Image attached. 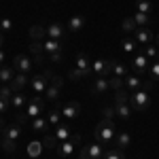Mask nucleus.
Segmentation results:
<instances>
[{"instance_id":"obj_1","label":"nucleus","mask_w":159,"mask_h":159,"mask_svg":"<svg viewBox=\"0 0 159 159\" xmlns=\"http://www.w3.org/2000/svg\"><path fill=\"white\" fill-rule=\"evenodd\" d=\"M96 138H98L100 144L108 148L115 144V138H117V127H115V121H108V119H102V121L96 125Z\"/></svg>"},{"instance_id":"obj_2","label":"nucleus","mask_w":159,"mask_h":159,"mask_svg":"<svg viewBox=\"0 0 159 159\" xmlns=\"http://www.w3.org/2000/svg\"><path fill=\"white\" fill-rule=\"evenodd\" d=\"M129 102H132V108L134 110L142 112V110H147L151 106V96H148V91H144V89H138V91H132L129 93Z\"/></svg>"},{"instance_id":"obj_3","label":"nucleus","mask_w":159,"mask_h":159,"mask_svg":"<svg viewBox=\"0 0 159 159\" xmlns=\"http://www.w3.org/2000/svg\"><path fill=\"white\" fill-rule=\"evenodd\" d=\"M51 76H53V72H51V70H45V72L36 74L34 79H30V87H32V91L43 96V93L47 91L49 83H51Z\"/></svg>"},{"instance_id":"obj_4","label":"nucleus","mask_w":159,"mask_h":159,"mask_svg":"<svg viewBox=\"0 0 159 159\" xmlns=\"http://www.w3.org/2000/svg\"><path fill=\"white\" fill-rule=\"evenodd\" d=\"M79 142H81V136H79V134H72L68 140L60 142V144H57V148H55L57 157H68V155H72V153H74V147H76Z\"/></svg>"},{"instance_id":"obj_5","label":"nucleus","mask_w":159,"mask_h":159,"mask_svg":"<svg viewBox=\"0 0 159 159\" xmlns=\"http://www.w3.org/2000/svg\"><path fill=\"white\" fill-rule=\"evenodd\" d=\"M43 108H45V100L40 98V93H34V96L30 98V104L25 106V115H28V119H36V117H40Z\"/></svg>"},{"instance_id":"obj_6","label":"nucleus","mask_w":159,"mask_h":159,"mask_svg":"<svg viewBox=\"0 0 159 159\" xmlns=\"http://www.w3.org/2000/svg\"><path fill=\"white\" fill-rule=\"evenodd\" d=\"M106 153V147L100 144V142H93V144H87L85 148H81V159H102Z\"/></svg>"},{"instance_id":"obj_7","label":"nucleus","mask_w":159,"mask_h":159,"mask_svg":"<svg viewBox=\"0 0 159 159\" xmlns=\"http://www.w3.org/2000/svg\"><path fill=\"white\" fill-rule=\"evenodd\" d=\"M61 85H64V79L61 76H51V83L49 87H47V91H45V100H49V102H53V100H57L60 98V89Z\"/></svg>"},{"instance_id":"obj_8","label":"nucleus","mask_w":159,"mask_h":159,"mask_svg":"<svg viewBox=\"0 0 159 159\" xmlns=\"http://www.w3.org/2000/svg\"><path fill=\"white\" fill-rule=\"evenodd\" d=\"M13 68H15V72L28 74L32 68H34V61L30 60L28 55H15V57H13Z\"/></svg>"},{"instance_id":"obj_9","label":"nucleus","mask_w":159,"mask_h":159,"mask_svg":"<svg viewBox=\"0 0 159 159\" xmlns=\"http://www.w3.org/2000/svg\"><path fill=\"white\" fill-rule=\"evenodd\" d=\"M91 72H96L98 76H108V72H112V60H93L91 61Z\"/></svg>"},{"instance_id":"obj_10","label":"nucleus","mask_w":159,"mask_h":159,"mask_svg":"<svg viewBox=\"0 0 159 159\" xmlns=\"http://www.w3.org/2000/svg\"><path fill=\"white\" fill-rule=\"evenodd\" d=\"M134 40L138 43V45L147 47V45H151V43H153V32H151L148 28H138V30L134 32Z\"/></svg>"},{"instance_id":"obj_11","label":"nucleus","mask_w":159,"mask_h":159,"mask_svg":"<svg viewBox=\"0 0 159 159\" xmlns=\"http://www.w3.org/2000/svg\"><path fill=\"white\" fill-rule=\"evenodd\" d=\"M60 110H61V115H64L66 119H76V117L81 115V104H79V102H68V104H64Z\"/></svg>"},{"instance_id":"obj_12","label":"nucleus","mask_w":159,"mask_h":159,"mask_svg":"<svg viewBox=\"0 0 159 159\" xmlns=\"http://www.w3.org/2000/svg\"><path fill=\"white\" fill-rule=\"evenodd\" d=\"M108 89H110L108 79H106V76H98V79L93 81V85H91V93H93V96H102V93H106Z\"/></svg>"},{"instance_id":"obj_13","label":"nucleus","mask_w":159,"mask_h":159,"mask_svg":"<svg viewBox=\"0 0 159 159\" xmlns=\"http://www.w3.org/2000/svg\"><path fill=\"white\" fill-rule=\"evenodd\" d=\"M9 85L13 87V91L17 93V91H21L25 85H30V79H28V74H24V72H17L15 74V79H13Z\"/></svg>"},{"instance_id":"obj_14","label":"nucleus","mask_w":159,"mask_h":159,"mask_svg":"<svg viewBox=\"0 0 159 159\" xmlns=\"http://www.w3.org/2000/svg\"><path fill=\"white\" fill-rule=\"evenodd\" d=\"M64 36H66V30H64L60 24H49L47 25V38H53V40H60L61 43Z\"/></svg>"},{"instance_id":"obj_15","label":"nucleus","mask_w":159,"mask_h":159,"mask_svg":"<svg viewBox=\"0 0 159 159\" xmlns=\"http://www.w3.org/2000/svg\"><path fill=\"white\" fill-rule=\"evenodd\" d=\"M132 66H134L136 72H144V70H148V57L144 53H136L134 60H132Z\"/></svg>"},{"instance_id":"obj_16","label":"nucleus","mask_w":159,"mask_h":159,"mask_svg":"<svg viewBox=\"0 0 159 159\" xmlns=\"http://www.w3.org/2000/svg\"><path fill=\"white\" fill-rule=\"evenodd\" d=\"M129 144H132V136H129V132H117V138H115V144H112V147L125 151V148H129Z\"/></svg>"},{"instance_id":"obj_17","label":"nucleus","mask_w":159,"mask_h":159,"mask_svg":"<svg viewBox=\"0 0 159 159\" xmlns=\"http://www.w3.org/2000/svg\"><path fill=\"white\" fill-rule=\"evenodd\" d=\"M87 19L83 17V15H72L70 19H68V30L70 32H81L83 28H85Z\"/></svg>"},{"instance_id":"obj_18","label":"nucleus","mask_w":159,"mask_h":159,"mask_svg":"<svg viewBox=\"0 0 159 159\" xmlns=\"http://www.w3.org/2000/svg\"><path fill=\"white\" fill-rule=\"evenodd\" d=\"M2 134H4V138H7V140H15V142H17V138L21 136V125H19V123L7 125V127L2 129Z\"/></svg>"},{"instance_id":"obj_19","label":"nucleus","mask_w":159,"mask_h":159,"mask_svg":"<svg viewBox=\"0 0 159 159\" xmlns=\"http://www.w3.org/2000/svg\"><path fill=\"white\" fill-rule=\"evenodd\" d=\"M70 136H72V129H70L66 123H60V125L55 127V136H53V138H55L57 144H60V142H64V140H68Z\"/></svg>"},{"instance_id":"obj_20","label":"nucleus","mask_w":159,"mask_h":159,"mask_svg":"<svg viewBox=\"0 0 159 159\" xmlns=\"http://www.w3.org/2000/svg\"><path fill=\"white\" fill-rule=\"evenodd\" d=\"M30 51L34 53V64H40V61L45 60V47H43V43H40V40H32Z\"/></svg>"},{"instance_id":"obj_21","label":"nucleus","mask_w":159,"mask_h":159,"mask_svg":"<svg viewBox=\"0 0 159 159\" xmlns=\"http://www.w3.org/2000/svg\"><path fill=\"white\" fill-rule=\"evenodd\" d=\"M15 68H13V66H7V64H4V66H0V81H2V83H4V85H9V83H11L13 79H15Z\"/></svg>"},{"instance_id":"obj_22","label":"nucleus","mask_w":159,"mask_h":159,"mask_svg":"<svg viewBox=\"0 0 159 159\" xmlns=\"http://www.w3.org/2000/svg\"><path fill=\"white\" fill-rule=\"evenodd\" d=\"M30 38H32V40H40V43H43V40H47V28H45V25H32V28H30Z\"/></svg>"},{"instance_id":"obj_23","label":"nucleus","mask_w":159,"mask_h":159,"mask_svg":"<svg viewBox=\"0 0 159 159\" xmlns=\"http://www.w3.org/2000/svg\"><path fill=\"white\" fill-rule=\"evenodd\" d=\"M74 68H81V70H91V57L87 53H79L76 60H74Z\"/></svg>"},{"instance_id":"obj_24","label":"nucleus","mask_w":159,"mask_h":159,"mask_svg":"<svg viewBox=\"0 0 159 159\" xmlns=\"http://www.w3.org/2000/svg\"><path fill=\"white\" fill-rule=\"evenodd\" d=\"M43 47H45V53L49 55V53L61 51V43L60 40H53V38H47V40H43Z\"/></svg>"},{"instance_id":"obj_25","label":"nucleus","mask_w":159,"mask_h":159,"mask_svg":"<svg viewBox=\"0 0 159 159\" xmlns=\"http://www.w3.org/2000/svg\"><path fill=\"white\" fill-rule=\"evenodd\" d=\"M25 102H28V98H25L21 91H17V93H13V98H11V106L15 110H24L25 106Z\"/></svg>"},{"instance_id":"obj_26","label":"nucleus","mask_w":159,"mask_h":159,"mask_svg":"<svg viewBox=\"0 0 159 159\" xmlns=\"http://www.w3.org/2000/svg\"><path fill=\"white\" fill-rule=\"evenodd\" d=\"M125 89H129V91H138V89H142V81H140L138 76H134V74H132V76L127 74V76H125Z\"/></svg>"},{"instance_id":"obj_27","label":"nucleus","mask_w":159,"mask_h":159,"mask_svg":"<svg viewBox=\"0 0 159 159\" xmlns=\"http://www.w3.org/2000/svg\"><path fill=\"white\" fill-rule=\"evenodd\" d=\"M132 17H134V21H136L138 28H148V24H151V15H147V13H138L136 11Z\"/></svg>"},{"instance_id":"obj_28","label":"nucleus","mask_w":159,"mask_h":159,"mask_svg":"<svg viewBox=\"0 0 159 159\" xmlns=\"http://www.w3.org/2000/svg\"><path fill=\"white\" fill-rule=\"evenodd\" d=\"M32 129L34 132H47L49 129V121L45 117H36V119H32Z\"/></svg>"},{"instance_id":"obj_29","label":"nucleus","mask_w":159,"mask_h":159,"mask_svg":"<svg viewBox=\"0 0 159 159\" xmlns=\"http://www.w3.org/2000/svg\"><path fill=\"white\" fill-rule=\"evenodd\" d=\"M61 117H64V115H61V110H60V108H53L49 115H47V121H49V125L57 127V125L61 123Z\"/></svg>"},{"instance_id":"obj_30","label":"nucleus","mask_w":159,"mask_h":159,"mask_svg":"<svg viewBox=\"0 0 159 159\" xmlns=\"http://www.w3.org/2000/svg\"><path fill=\"white\" fill-rule=\"evenodd\" d=\"M121 28H123V32H125V34H134L136 30H138L134 17H125V19L121 21Z\"/></svg>"},{"instance_id":"obj_31","label":"nucleus","mask_w":159,"mask_h":159,"mask_svg":"<svg viewBox=\"0 0 159 159\" xmlns=\"http://www.w3.org/2000/svg\"><path fill=\"white\" fill-rule=\"evenodd\" d=\"M115 110H117V117H121V119H129L132 117V108H129V104H115Z\"/></svg>"},{"instance_id":"obj_32","label":"nucleus","mask_w":159,"mask_h":159,"mask_svg":"<svg viewBox=\"0 0 159 159\" xmlns=\"http://www.w3.org/2000/svg\"><path fill=\"white\" fill-rule=\"evenodd\" d=\"M102 159H125V155H123L121 148L110 147V148H106V153H104V157H102Z\"/></svg>"},{"instance_id":"obj_33","label":"nucleus","mask_w":159,"mask_h":159,"mask_svg":"<svg viewBox=\"0 0 159 159\" xmlns=\"http://www.w3.org/2000/svg\"><path fill=\"white\" fill-rule=\"evenodd\" d=\"M136 11L138 13H151L153 11V2L151 0H136Z\"/></svg>"},{"instance_id":"obj_34","label":"nucleus","mask_w":159,"mask_h":159,"mask_svg":"<svg viewBox=\"0 0 159 159\" xmlns=\"http://www.w3.org/2000/svg\"><path fill=\"white\" fill-rule=\"evenodd\" d=\"M129 102V91L127 89H117L115 91V104H127Z\"/></svg>"},{"instance_id":"obj_35","label":"nucleus","mask_w":159,"mask_h":159,"mask_svg":"<svg viewBox=\"0 0 159 159\" xmlns=\"http://www.w3.org/2000/svg\"><path fill=\"white\" fill-rule=\"evenodd\" d=\"M112 74L125 79V76H127V66H123V64H119L117 60H112Z\"/></svg>"},{"instance_id":"obj_36","label":"nucleus","mask_w":159,"mask_h":159,"mask_svg":"<svg viewBox=\"0 0 159 159\" xmlns=\"http://www.w3.org/2000/svg\"><path fill=\"white\" fill-rule=\"evenodd\" d=\"M91 74V70H81V68H72L70 72H68V76L72 79V81H81V79H85V76H89Z\"/></svg>"},{"instance_id":"obj_37","label":"nucleus","mask_w":159,"mask_h":159,"mask_svg":"<svg viewBox=\"0 0 159 159\" xmlns=\"http://www.w3.org/2000/svg\"><path fill=\"white\" fill-rule=\"evenodd\" d=\"M108 85H110V89H115V91H117V89H123V87H125V79L112 74V76H108Z\"/></svg>"},{"instance_id":"obj_38","label":"nucleus","mask_w":159,"mask_h":159,"mask_svg":"<svg viewBox=\"0 0 159 159\" xmlns=\"http://www.w3.org/2000/svg\"><path fill=\"white\" fill-rule=\"evenodd\" d=\"M136 45H138V43H136L134 38H123V40H121V47H123V51H125V53H134V51H136Z\"/></svg>"},{"instance_id":"obj_39","label":"nucleus","mask_w":159,"mask_h":159,"mask_svg":"<svg viewBox=\"0 0 159 159\" xmlns=\"http://www.w3.org/2000/svg\"><path fill=\"white\" fill-rule=\"evenodd\" d=\"M13 93H15V91H13V87H11V85H2V87H0V98H2V100H7L9 104H11Z\"/></svg>"},{"instance_id":"obj_40","label":"nucleus","mask_w":159,"mask_h":159,"mask_svg":"<svg viewBox=\"0 0 159 159\" xmlns=\"http://www.w3.org/2000/svg\"><path fill=\"white\" fill-rule=\"evenodd\" d=\"M144 55H147L148 60H155V57H159V49L153 45V43H151V45H147V47H144Z\"/></svg>"},{"instance_id":"obj_41","label":"nucleus","mask_w":159,"mask_h":159,"mask_svg":"<svg viewBox=\"0 0 159 159\" xmlns=\"http://www.w3.org/2000/svg\"><path fill=\"white\" fill-rule=\"evenodd\" d=\"M148 79L159 81V60L155 61V64H151V66H148Z\"/></svg>"},{"instance_id":"obj_42","label":"nucleus","mask_w":159,"mask_h":159,"mask_svg":"<svg viewBox=\"0 0 159 159\" xmlns=\"http://www.w3.org/2000/svg\"><path fill=\"white\" fill-rule=\"evenodd\" d=\"M2 148H4L7 153H15L17 142H15V140H7V138H2Z\"/></svg>"},{"instance_id":"obj_43","label":"nucleus","mask_w":159,"mask_h":159,"mask_svg":"<svg viewBox=\"0 0 159 159\" xmlns=\"http://www.w3.org/2000/svg\"><path fill=\"white\" fill-rule=\"evenodd\" d=\"M102 115H104V119H108V121H112V119L117 117V110H115V106H106V108L102 110Z\"/></svg>"},{"instance_id":"obj_44","label":"nucleus","mask_w":159,"mask_h":159,"mask_svg":"<svg viewBox=\"0 0 159 159\" xmlns=\"http://www.w3.org/2000/svg\"><path fill=\"white\" fill-rule=\"evenodd\" d=\"M0 30H7V32L13 30V21L9 19V17H2V19H0Z\"/></svg>"},{"instance_id":"obj_45","label":"nucleus","mask_w":159,"mask_h":159,"mask_svg":"<svg viewBox=\"0 0 159 159\" xmlns=\"http://www.w3.org/2000/svg\"><path fill=\"white\" fill-rule=\"evenodd\" d=\"M40 151H43V144H40V142H32V144H30V155H32V157H36Z\"/></svg>"},{"instance_id":"obj_46","label":"nucleus","mask_w":159,"mask_h":159,"mask_svg":"<svg viewBox=\"0 0 159 159\" xmlns=\"http://www.w3.org/2000/svg\"><path fill=\"white\" fill-rule=\"evenodd\" d=\"M45 147H49V148H57V140H55L53 136H47V138H45Z\"/></svg>"},{"instance_id":"obj_47","label":"nucleus","mask_w":159,"mask_h":159,"mask_svg":"<svg viewBox=\"0 0 159 159\" xmlns=\"http://www.w3.org/2000/svg\"><path fill=\"white\" fill-rule=\"evenodd\" d=\"M28 121V115H25V110H17V123L21 125V123Z\"/></svg>"},{"instance_id":"obj_48","label":"nucleus","mask_w":159,"mask_h":159,"mask_svg":"<svg viewBox=\"0 0 159 159\" xmlns=\"http://www.w3.org/2000/svg\"><path fill=\"white\" fill-rule=\"evenodd\" d=\"M47 60L49 61H61V51H57V53H49Z\"/></svg>"},{"instance_id":"obj_49","label":"nucleus","mask_w":159,"mask_h":159,"mask_svg":"<svg viewBox=\"0 0 159 159\" xmlns=\"http://www.w3.org/2000/svg\"><path fill=\"white\" fill-rule=\"evenodd\" d=\"M153 83H155L153 79H147V81H142V89H144V91H151V89H153Z\"/></svg>"},{"instance_id":"obj_50","label":"nucleus","mask_w":159,"mask_h":159,"mask_svg":"<svg viewBox=\"0 0 159 159\" xmlns=\"http://www.w3.org/2000/svg\"><path fill=\"white\" fill-rule=\"evenodd\" d=\"M7 108H9V102H7V100H2V98H0V117H2V115L7 112Z\"/></svg>"},{"instance_id":"obj_51","label":"nucleus","mask_w":159,"mask_h":159,"mask_svg":"<svg viewBox=\"0 0 159 159\" xmlns=\"http://www.w3.org/2000/svg\"><path fill=\"white\" fill-rule=\"evenodd\" d=\"M4 61H7V55H4V51L0 49V66H4Z\"/></svg>"},{"instance_id":"obj_52","label":"nucleus","mask_w":159,"mask_h":159,"mask_svg":"<svg viewBox=\"0 0 159 159\" xmlns=\"http://www.w3.org/2000/svg\"><path fill=\"white\" fill-rule=\"evenodd\" d=\"M2 129H4V125H2V119H0V132H2Z\"/></svg>"},{"instance_id":"obj_53","label":"nucleus","mask_w":159,"mask_h":159,"mask_svg":"<svg viewBox=\"0 0 159 159\" xmlns=\"http://www.w3.org/2000/svg\"><path fill=\"white\" fill-rule=\"evenodd\" d=\"M0 47H2V32H0Z\"/></svg>"},{"instance_id":"obj_54","label":"nucleus","mask_w":159,"mask_h":159,"mask_svg":"<svg viewBox=\"0 0 159 159\" xmlns=\"http://www.w3.org/2000/svg\"><path fill=\"white\" fill-rule=\"evenodd\" d=\"M157 47H159V36H157Z\"/></svg>"}]
</instances>
